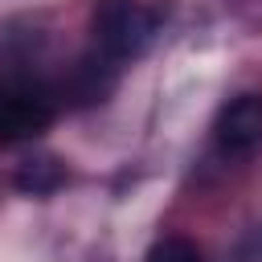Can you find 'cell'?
Masks as SVG:
<instances>
[{
	"instance_id": "cell-1",
	"label": "cell",
	"mask_w": 262,
	"mask_h": 262,
	"mask_svg": "<svg viewBox=\"0 0 262 262\" xmlns=\"http://www.w3.org/2000/svg\"><path fill=\"white\" fill-rule=\"evenodd\" d=\"M156 29H160V20H156V12L143 0H98L94 4V41H98V53L111 57L115 66L139 57L151 45Z\"/></svg>"
},
{
	"instance_id": "cell-2",
	"label": "cell",
	"mask_w": 262,
	"mask_h": 262,
	"mask_svg": "<svg viewBox=\"0 0 262 262\" xmlns=\"http://www.w3.org/2000/svg\"><path fill=\"white\" fill-rule=\"evenodd\" d=\"M53 123V98L41 86L0 82V147L37 139Z\"/></svg>"
},
{
	"instance_id": "cell-3",
	"label": "cell",
	"mask_w": 262,
	"mask_h": 262,
	"mask_svg": "<svg viewBox=\"0 0 262 262\" xmlns=\"http://www.w3.org/2000/svg\"><path fill=\"white\" fill-rule=\"evenodd\" d=\"M217 147L225 156H250L262 147V98L258 94H237L217 111L213 123Z\"/></svg>"
},
{
	"instance_id": "cell-4",
	"label": "cell",
	"mask_w": 262,
	"mask_h": 262,
	"mask_svg": "<svg viewBox=\"0 0 262 262\" xmlns=\"http://www.w3.org/2000/svg\"><path fill=\"white\" fill-rule=\"evenodd\" d=\"M115 61L111 57H82L74 70H70V78L61 82V98H70L74 106H94V102H102L111 90H115Z\"/></svg>"
},
{
	"instance_id": "cell-5",
	"label": "cell",
	"mask_w": 262,
	"mask_h": 262,
	"mask_svg": "<svg viewBox=\"0 0 262 262\" xmlns=\"http://www.w3.org/2000/svg\"><path fill=\"white\" fill-rule=\"evenodd\" d=\"M61 180H66V168H61L57 156H33V160H25V164L16 168V176H12V184H16L25 196H49L53 188H61Z\"/></svg>"
},
{
	"instance_id": "cell-6",
	"label": "cell",
	"mask_w": 262,
	"mask_h": 262,
	"mask_svg": "<svg viewBox=\"0 0 262 262\" xmlns=\"http://www.w3.org/2000/svg\"><path fill=\"white\" fill-rule=\"evenodd\" d=\"M147 262H201V250L188 237H160L147 250Z\"/></svg>"
}]
</instances>
